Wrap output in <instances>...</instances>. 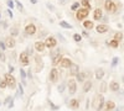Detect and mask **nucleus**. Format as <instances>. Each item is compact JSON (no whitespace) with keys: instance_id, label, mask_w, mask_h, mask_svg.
<instances>
[{"instance_id":"nucleus-1","label":"nucleus","mask_w":124,"mask_h":111,"mask_svg":"<svg viewBox=\"0 0 124 111\" xmlns=\"http://www.w3.org/2000/svg\"><path fill=\"white\" fill-rule=\"evenodd\" d=\"M4 78H5V82H6V84H8V86L10 89H15L16 88V80H15V78L10 73L4 74Z\"/></svg>"},{"instance_id":"nucleus-2","label":"nucleus","mask_w":124,"mask_h":111,"mask_svg":"<svg viewBox=\"0 0 124 111\" xmlns=\"http://www.w3.org/2000/svg\"><path fill=\"white\" fill-rule=\"evenodd\" d=\"M103 106H104V98H103V95H98L96 98V103H94V107L97 111H101L103 109Z\"/></svg>"},{"instance_id":"nucleus-3","label":"nucleus","mask_w":124,"mask_h":111,"mask_svg":"<svg viewBox=\"0 0 124 111\" xmlns=\"http://www.w3.org/2000/svg\"><path fill=\"white\" fill-rule=\"evenodd\" d=\"M87 16H88V10H87V9H78V10H77L76 19L78 20V21H82V20H85Z\"/></svg>"},{"instance_id":"nucleus-4","label":"nucleus","mask_w":124,"mask_h":111,"mask_svg":"<svg viewBox=\"0 0 124 111\" xmlns=\"http://www.w3.org/2000/svg\"><path fill=\"white\" fill-rule=\"evenodd\" d=\"M104 9L107 10L108 13H114L116 11V4L112 1V0H106V3H104Z\"/></svg>"},{"instance_id":"nucleus-5","label":"nucleus","mask_w":124,"mask_h":111,"mask_svg":"<svg viewBox=\"0 0 124 111\" xmlns=\"http://www.w3.org/2000/svg\"><path fill=\"white\" fill-rule=\"evenodd\" d=\"M57 45V41H56V38L55 37H47L46 38V41H45V46L47 47V48H54L55 46Z\"/></svg>"},{"instance_id":"nucleus-6","label":"nucleus","mask_w":124,"mask_h":111,"mask_svg":"<svg viewBox=\"0 0 124 111\" xmlns=\"http://www.w3.org/2000/svg\"><path fill=\"white\" fill-rule=\"evenodd\" d=\"M25 33L26 35H35L36 33V26L34 24H29L25 26Z\"/></svg>"},{"instance_id":"nucleus-7","label":"nucleus","mask_w":124,"mask_h":111,"mask_svg":"<svg viewBox=\"0 0 124 111\" xmlns=\"http://www.w3.org/2000/svg\"><path fill=\"white\" fill-rule=\"evenodd\" d=\"M77 83L75 82V80H70L68 82V93H70V95H73L75 93H76V90H77V85H76Z\"/></svg>"},{"instance_id":"nucleus-8","label":"nucleus","mask_w":124,"mask_h":111,"mask_svg":"<svg viewBox=\"0 0 124 111\" xmlns=\"http://www.w3.org/2000/svg\"><path fill=\"white\" fill-rule=\"evenodd\" d=\"M20 63H21L23 65H27L29 64V54H27V52L20 53Z\"/></svg>"},{"instance_id":"nucleus-9","label":"nucleus","mask_w":124,"mask_h":111,"mask_svg":"<svg viewBox=\"0 0 124 111\" xmlns=\"http://www.w3.org/2000/svg\"><path fill=\"white\" fill-rule=\"evenodd\" d=\"M57 79H58V70L56 68H54L50 72V80L51 82H57Z\"/></svg>"},{"instance_id":"nucleus-10","label":"nucleus","mask_w":124,"mask_h":111,"mask_svg":"<svg viewBox=\"0 0 124 111\" xmlns=\"http://www.w3.org/2000/svg\"><path fill=\"white\" fill-rule=\"evenodd\" d=\"M78 73H79V67L75 63H72L71 67H70V74L71 75H77Z\"/></svg>"},{"instance_id":"nucleus-11","label":"nucleus","mask_w":124,"mask_h":111,"mask_svg":"<svg viewBox=\"0 0 124 111\" xmlns=\"http://www.w3.org/2000/svg\"><path fill=\"white\" fill-rule=\"evenodd\" d=\"M34 47H35V49H36L37 52H44V49L46 48L45 43H44V42H41V41H37V42H35Z\"/></svg>"},{"instance_id":"nucleus-12","label":"nucleus","mask_w":124,"mask_h":111,"mask_svg":"<svg viewBox=\"0 0 124 111\" xmlns=\"http://www.w3.org/2000/svg\"><path fill=\"white\" fill-rule=\"evenodd\" d=\"M71 64H72V62H71L70 58H62L61 63H60V65H61L62 68H70Z\"/></svg>"},{"instance_id":"nucleus-13","label":"nucleus","mask_w":124,"mask_h":111,"mask_svg":"<svg viewBox=\"0 0 124 111\" xmlns=\"http://www.w3.org/2000/svg\"><path fill=\"white\" fill-rule=\"evenodd\" d=\"M70 107L73 109V110H77L79 107V101H78L77 99H72L71 101H70Z\"/></svg>"},{"instance_id":"nucleus-14","label":"nucleus","mask_w":124,"mask_h":111,"mask_svg":"<svg viewBox=\"0 0 124 111\" xmlns=\"http://www.w3.org/2000/svg\"><path fill=\"white\" fill-rule=\"evenodd\" d=\"M96 30H97L98 33H104V32L108 31V26H107V25H98V26L96 27Z\"/></svg>"},{"instance_id":"nucleus-15","label":"nucleus","mask_w":124,"mask_h":111,"mask_svg":"<svg viewBox=\"0 0 124 111\" xmlns=\"http://www.w3.org/2000/svg\"><path fill=\"white\" fill-rule=\"evenodd\" d=\"M5 45H6V47H9V48H14V47H15V39H14L13 37H8Z\"/></svg>"},{"instance_id":"nucleus-16","label":"nucleus","mask_w":124,"mask_h":111,"mask_svg":"<svg viewBox=\"0 0 124 111\" xmlns=\"http://www.w3.org/2000/svg\"><path fill=\"white\" fill-rule=\"evenodd\" d=\"M102 10L101 9H96L94 10V13H93V19L94 20H101L102 19Z\"/></svg>"},{"instance_id":"nucleus-17","label":"nucleus","mask_w":124,"mask_h":111,"mask_svg":"<svg viewBox=\"0 0 124 111\" xmlns=\"http://www.w3.org/2000/svg\"><path fill=\"white\" fill-rule=\"evenodd\" d=\"M103 77H104V70H103L102 68H98V69L96 70V79L101 80Z\"/></svg>"},{"instance_id":"nucleus-18","label":"nucleus","mask_w":124,"mask_h":111,"mask_svg":"<svg viewBox=\"0 0 124 111\" xmlns=\"http://www.w3.org/2000/svg\"><path fill=\"white\" fill-rule=\"evenodd\" d=\"M109 89L112 90V91H118V90H119V83L112 82V83L109 84Z\"/></svg>"},{"instance_id":"nucleus-19","label":"nucleus","mask_w":124,"mask_h":111,"mask_svg":"<svg viewBox=\"0 0 124 111\" xmlns=\"http://www.w3.org/2000/svg\"><path fill=\"white\" fill-rule=\"evenodd\" d=\"M62 58H63V57H62V54H57V56H54V60H52V64L54 65H57L58 63H61V60H62Z\"/></svg>"},{"instance_id":"nucleus-20","label":"nucleus","mask_w":124,"mask_h":111,"mask_svg":"<svg viewBox=\"0 0 124 111\" xmlns=\"http://www.w3.org/2000/svg\"><path fill=\"white\" fill-rule=\"evenodd\" d=\"M91 89H92V82H91V80H88V82H86L85 85H83V91L85 93H88Z\"/></svg>"},{"instance_id":"nucleus-21","label":"nucleus","mask_w":124,"mask_h":111,"mask_svg":"<svg viewBox=\"0 0 124 111\" xmlns=\"http://www.w3.org/2000/svg\"><path fill=\"white\" fill-rule=\"evenodd\" d=\"M116 109V104L113 103V101H108L106 104V111H112V110H114Z\"/></svg>"},{"instance_id":"nucleus-22","label":"nucleus","mask_w":124,"mask_h":111,"mask_svg":"<svg viewBox=\"0 0 124 111\" xmlns=\"http://www.w3.org/2000/svg\"><path fill=\"white\" fill-rule=\"evenodd\" d=\"M81 5L83 6V9H87V10H91V4H89V0H82Z\"/></svg>"},{"instance_id":"nucleus-23","label":"nucleus","mask_w":124,"mask_h":111,"mask_svg":"<svg viewBox=\"0 0 124 111\" xmlns=\"http://www.w3.org/2000/svg\"><path fill=\"white\" fill-rule=\"evenodd\" d=\"M83 26H85L86 30H91V28H93V26H94V25H93L92 21H85L83 22Z\"/></svg>"},{"instance_id":"nucleus-24","label":"nucleus","mask_w":124,"mask_h":111,"mask_svg":"<svg viewBox=\"0 0 124 111\" xmlns=\"http://www.w3.org/2000/svg\"><path fill=\"white\" fill-rule=\"evenodd\" d=\"M76 77H77V80H78V82H83L85 78H86V73H78Z\"/></svg>"},{"instance_id":"nucleus-25","label":"nucleus","mask_w":124,"mask_h":111,"mask_svg":"<svg viewBox=\"0 0 124 111\" xmlns=\"http://www.w3.org/2000/svg\"><path fill=\"white\" fill-rule=\"evenodd\" d=\"M60 26H62L63 28H72V26L68 22H66V21H60Z\"/></svg>"},{"instance_id":"nucleus-26","label":"nucleus","mask_w":124,"mask_h":111,"mask_svg":"<svg viewBox=\"0 0 124 111\" xmlns=\"http://www.w3.org/2000/svg\"><path fill=\"white\" fill-rule=\"evenodd\" d=\"M109 46H110V47H113V48H117V47L119 46V42H118V41H116V39H113V41H110V42H109Z\"/></svg>"},{"instance_id":"nucleus-27","label":"nucleus","mask_w":124,"mask_h":111,"mask_svg":"<svg viewBox=\"0 0 124 111\" xmlns=\"http://www.w3.org/2000/svg\"><path fill=\"white\" fill-rule=\"evenodd\" d=\"M122 38H123V33H120V32H117V33L114 35V39H116V41H120Z\"/></svg>"},{"instance_id":"nucleus-28","label":"nucleus","mask_w":124,"mask_h":111,"mask_svg":"<svg viewBox=\"0 0 124 111\" xmlns=\"http://www.w3.org/2000/svg\"><path fill=\"white\" fill-rule=\"evenodd\" d=\"M73 39H75L76 42H79L81 39H82V36H81L79 33H75V35H73Z\"/></svg>"},{"instance_id":"nucleus-29","label":"nucleus","mask_w":124,"mask_h":111,"mask_svg":"<svg viewBox=\"0 0 124 111\" xmlns=\"http://www.w3.org/2000/svg\"><path fill=\"white\" fill-rule=\"evenodd\" d=\"M8 86V84H6V82H5V79L3 80V79H0V88L1 89H5Z\"/></svg>"},{"instance_id":"nucleus-30","label":"nucleus","mask_w":124,"mask_h":111,"mask_svg":"<svg viewBox=\"0 0 124 111\" xmlns=\"http://www.w3.org/2000/svg\"><path fill=\"white\" fill-rule=\"evenodd\" d=\"M20 74H21V79L24 80V84H25V78H26V73L24 69H20Z\"/></svg>"},{"instance_id":"nucleus-31","label":"nucleus","mask_w":124,"mask_h":111,"mask_svg":"<svg viewBox=\"0 0 124 111\" xmlns=\"http://www.w3.org/2000/svg\"><path fill=\"white\" fill-rule=\"evenodd\" d=\"M79 6H81V5H79V3H75L73 5L71 6V10H78V9H79Z\"/></svg>"},{"instance_id":"nucleus-32","label":"nucleus","mask_w":124,"mask_h":111,"mask_svg":"<svg viewBox=\"0 0 124 111\" xmlns=\"http://www.w3.org/2000/svg\"><path fill=\"white\" fill-rule=\"evenodd\" d=\"M118 60H119V59H118L117 57L113 58V60H112V67H116V65L118 64Z\"/></svg>"},{"instance_id":"nucleus-33","label":"nucleus","mask_w":124,"mask_h":111,"mask_svg":"<svg viewBox=\"0 0 124 111\" xmlns=\"http://www.w3.org/2000/svg\"><path fill=\"white\" fill-rule=\"evenodd\" d=\"M17 91L20 93V96H23V95H24V89H23V85H21V84L19 85V90H17Z\"/></svg>"},{"instance_id":"nucleus-34","label":"nucleus","mask_w":124,"mask_h":111,"mask_svg":"<svg viewBox=\"0 0 124 111\" xmlns=\"http://www.w3.org/2000/svg\"><path fill=\"white\" fill-rule=\"evenodd\" d=\"M15 4L17 5V7H19V10H20V11H23V10H24V7H23V4L20 3V1H15Z\"/></svg>"},{"instance_id":"nucleus-35","label":"nucleus","mask_w":124,"mask_h":111,"mask_svg":"<svg viewBox=\"0 0 124 111\" xmlns=\"http://www.w3.org/2000/svg\"><path fill=\"white\" fill-rule=\"evenodd\" d=\"M11 36H17V28L16 27L11 28Z\"/></svg>"},{"instance_id":"nucleus-36","label":"nucleus","mask_w":124,"mask_h":111,"mask_svg":"<svg viewBox=\"0 0 124 111\" xmlns=\"http://www.w3.org/2000/svg\"><path fill=\"white\" fill-rule=\"evenodd\" d=\"M8 6H9L10 9L14 7V1H13V0H8Z\"/></svg>"},{"instance_id":"nucleus-37","label":"nucleus","mask_w":124,"mask_h":111,"mask_svg":"<svg viewBox=\"0 0 124 111\" xmlns=\"http://www.w3.org/2000/svg\"><path fill=\"white\" fill-rule=\"evenodd\" d=\"M6 48V45L4 41H0V49H5Z\"/></svg>"},{"instance_id":"nucleus-38","label":"nucleus","mask_w":124,"mask_h":111,"mask_svg":"<svg viewBox=\"0 0 124 111\" xmlns=\"http://www.w3.org/2000/svg\"><path fill=\"white\" fill-rule=\"evenodd\" d=\"M50 106H51V107H52V110H58V109H60L58 106H56V105H54V104H52V103H51V101H50Z\"/></svg>"},{"instance_id":"nucleus-39","label":"nucleus","mask_w":124,"mask_h":111,"mask_svg":"<svg viewBox=\"0 0 124 111\" xmlns=\"http://www.w3.org/2000/svg\"><path fill=\"white\" fill-rule=\"evenodd\" d=\"M0 60H1V62H4V60H5V54L3 52H0Z\"/></svg>"},{"instance_id":"nucleus-40","label":"nucleus","mask_w":124,"mask_h":111,"mask_svg":"<svg viewBox=\"0 0 124 111\" xmlns=\"http://www.w3.org/2000/svg\"><path fill=\"white\" fill-rule=\"evenodd\" d=\"M9 104H10V105H8V106H9L10 109L14 107V99H13V98H11V100H10V103H9Z\"/></svg>"},{"instance_id":"nucleus-41","label":"nucleus","mask_w":124,"mask_h":111,"mask_svg":"<svg viewBox=\"0 0 124 111\" xmlns=\"http://www.w3.org/2000/svg\"><path fill=\"white\" fill-rule=\"evenodd\" d=\"M10 100H11V98H10V96H8V98L5 99V103H4V104H5V105H9V103H10Z\"/></svg>"},{"instance_id":"nucleus-42","label":"nucleus","mask_w":124,"mask_h":111,"mask_svg":"<svg viewBox=\"0 0 124 111\" xmlns=\"http://www.w3.org/2000/svg\"><path fill=\"white\" fill-rule=\"evenodd\" d=\"M13 72H14V67H11V65H9V73L11 74Z\"/></svg>"},{"instance_id":"nucleus-43","label":"nucleus","mask_w":124,"mask_h":111,"mask_svg":"<svg viewBox=\"0 0 124 111\" xmlns=\"http://www.w3.org/2000/svg\"><path fill=\"white\" fill-rule=\"evenodd\" d=\"M116 111H124V106H119V107H117Z\"/></svg>"},{"instance_id":"nucleus-44","label":"nucleus","mask_w":124,"mask_h":111,"mask_svg":"<svg viewBox=\"0 0 124 111\" xmlns=\"http://www.w3.org/2000/svg\"><path fill=\"white\" fill-rule=\"evenodd\" d=\"M63 89H65V85H61V86H58V91L61 93V91H63Z\"/></svg>"},{"instance_id":"nucleus-45","label":"nucleus","mask_w":124,"mask_h":111,"mask_svg":"<svg viewBox=\"0 0 124 111\" xmlns=\"http://www.w3.org/2000/svg\"><path fill=\"white\" fill-rule=\"evenodd\" d=\"M27 77L31 79V78H32V75H31V70H29V72H27Z\"/></svg>"},{"instance_id":"nucleus-46","label":"nucleus","mask_w":124,"mask_h":111,"mask_svg":"<svg viewBox=\"0 0 124 111\" xmlns=\"http://www.w3.org/2000/svg\"><path fill=\"white\" fill-rule=\"evenodd\" d=\"M47 7H48L50 10H54V6H52V5H50V4H47Z\"/></svg>"},{"instance_id":"nucleus-47","label":"nucleus","mask_w":124,"mask_h":111,"mask_svg":"<svg viewBox=\"0 0 124 111\" xmlns=\"http://www.w3.org/2000/svg\"><path fill=\"white\" fill-rule=\"evenodd\" d=\"M8 14H9V16H10V17H13V13L10 11V10H8Z\"/></svg>"},{"instance_id":"nucleus-48","label":"nucleus","mask_w":124,"mask_h":111,"mask_svg":"<svg viewBox=\"0 0 124 111\" xmlns=\"http://www.w3.org/2000/svg\"><path fill=\"white\" fill-rule=\"evenodd\" d=\"M31 3H32V4H36V0H31Z\"/></svg>"},{"instance_id":"nucleus-49","label":"nucleus","mask_w":124,"mask_h":111,"mask_svg":"<svg viewBox=\"0 0 124 111\" xmlns=\"http://www.w3.org/2000/svg\"><path fill=\"white\" fill-rule=\"evenodd\" d=\"M122 78H123V82H124V75H123V77H122Z\"/></svg>"},{"instance_id":"nucleus-50","label":"nucleus","mask_w":124,"mask_h":111,"mask_svg":"<svg viewBox=\"0 0 124 111\" xmlns=\"http://www.w3.org/2000/svg\"><path fill=\"white\" fill-rule=\"evenodd\" d=\"M0 105H1V104H0Z\"/></svg>"}]
</instances>
